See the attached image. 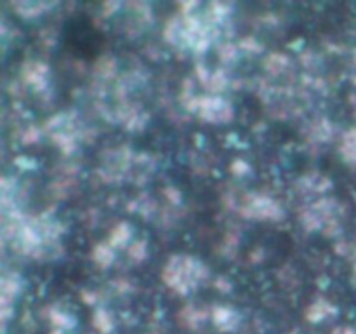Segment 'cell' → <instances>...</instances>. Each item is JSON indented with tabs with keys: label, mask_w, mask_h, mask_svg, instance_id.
<instances>
[{
	"label": "cell",
	"mask_w": 356,
	"mask_h": 334,
	"mask_svg": "<svg viewBox=\"0 0 356 334\" xmlns=\"http://www.w3.org/2000/svg\"><path fill=\"white\" fill-rule=\"evenodd\" d=\"M198 3H181V13L170 17L165 24V40L179 49L202 54L209 49L211 42L218 37V28L191 9H197Z\"/></svg>",
	"instance_id": "1"
},
{
	"label": "cell",
	"mask_w": 356,
	"mask_h": 334,
	"mask_svg": "<svg viewBox=\"0 0 356 334\" xmlns=\"http://www.w3.org/2000/svg\"><path fill=\"white\" fill-rule=\"evenodd\" d=\"M162 278L169 289L181 296L197 291L209 278V270L198 257L190 254H174L163 264Z\"/></svg>",
	"instance_id": "2"
},
{
	"label": "cell",
	"mask_w": 356,
	"mask_h": 334,
	"mask_svg": "<svg viewBox=\"0 0 356 334\" xmlns=\"http://www.w3.org/2000/svg\"><path fill=\"white\" fill-rule=\"evenodd\" d=\"M343 207L336 198L322 197L302 209L301 223L309 232H323L325 235H337L341 232Z\"/></svg>",
	"instance_id": "3"
},
{
	"label": "cell",
	"mask_w": 356,
	"mask_h": 334,
	"mask_svg": "<svg viewBox=\"0 0 356 334\" xmlns=\"http://www.w3.org/2000/svg\"><path fill=\"white\" fill-rule=\"evenodd\" d=\"M183 101L188 110L197 111L202 120L211 122V124H225L233 118L232 103L218 94H209V96L186 94Z\"/></svg>",
	"instance_id": "4"
},
{
	"label": "cell",
	"mask_w": 356,
	"mask_h": 334,
	"mask_svg": "<svg viewBox=\"0 0 356 334\" xmlns=\"http://www.w3.org/2000/svg\"><path fill=\"white\" fill-rule=\"evenodd\" d=\"M49 136L52 141L59 146L65 153H72L76 148L79 143V122H76L75 115L68 113H58L45 124Z\"/></svg>",
	"instance_id": "5"
},
{
	"label": "cell",
	"mask_w": 356,
	"mask_h": 334,
	"mask_svg": "<svg viewBox=\"0 0 356 334\" xmlns=\"http://www.w3.org/2000/svg\"><path fill=\"white\" fill-rule=\"evenodd\" d=\"M240 214L249 219H268V221H277L284 218V209L275 200L273 197L266 193H247L240 204Z\"/></svg>",
	"instance_id": "6"
},
{
	"label": "cell",
	"mask_w": 356,
	"mask_h": 334,
	"mask_svg": "<svg viewBox=\"0 0 356 334\" xmlns=\"http://www.w3.org/2000/svg\"><path fill=\"white\" fill-rule=\"evenodd\" d=\"M21 289V278L17 273H6L2 277V287H0V306H2V326L6 327L10 317L14 315V303Z\"/></svg>",
	"instance_id": "7"
},
{
	"label": "cell",
	"mask_w": 356,
	"mask_h": 334,
	"mask_svg": "<svg viewBox=\"0 0 356 334\" xmlns=\"http://www.w3.org/2000/svg\"><path fill=\"white\" fill-rule=\"evenodd\" d=\"M211 320L219 333L233 334L242 326V315L229 305H216L211 310Z\"/></svg>",
	"instance_id": "8"
},
{
	"label": "cell",
	"mask_w": 356,
	"mask_h": 334,
	"mask_svg": "<svg viewBox=\"0 0 356 334\" xmlns=\"http://www.w3.org/2000/svg\"><path fill=\"white\" fill-rule=\"evenodd\" d=\"M49 324H51V333L49 334H66L75 329L76 319L73 313L66 312L59 306H52L49 310Z\"/></svg>",
	"instance_id": "9"
},
{
	"label": "cell",
	"mask_w": 356,
	"mask_h": 334,
	"mask_svg": "<svg viewBox=\"0 0 356 334\" xmlns=\"http://www.w3.org/2000/svg\"><path fill=\"white\" fill-rule=\"evenodd\" d=\"M336 315H337V306L334 305V303L327 301V299H323V298L313 301L305 312L306 320H308L309 324L325 322V320L334 319Z\"/></svg>",
	"instance_id": "10"
},
{
	"label": "cell",
	"mask_w": 356,
	"mask_h": 334,
	"mask_svg": "<svg viewBox=\"0 0 356 334\" xmlns=\"http://www.w3.org/2000/svg\"><path fill=\"white\" fill-rule=\"evenodd\" d=\"M47 65H44V63L40 61H30L28 65H24L23 68V80L28 86L35 87L37 90H42L47 86Z\"/></svg>",
	"instance_id": "11"
},
{
	"label": "cell",
	"mask_w": 356,
	"mask_h": 334,
	"mask_svg": "<svg viewBox=\"0 0 356 334\" xmlns=\"http://www.w3.org/2000/svg\"><path fill=\"white\" fill-rule=\"evenodd\" d=\"M209 317H211V312L190 305L179 313V322L183 324L184 327H188V329H198V327L204 326V324L207 322Z\"/></svg>",
	"instance_id": "12"
},
{
	"label": "cell",
	"mask_w": 356,
	"mask_h": 334,
	"mask_svg": "<svg viewBox=\"0 0 356 334\" xmlns=\"http://www.w3.org/2000/svg\"><path fill=\"white\" fill-rule=\"evenodd\" d=\"M92 327L99 334H111L115 331L113 313L110 310L103 308V306L96 308L92 313Z\"/></svg>",
	"instance_id": "13"
},
{
	"label": "cell",
	"mask_w": 356,
	"mask_h": 334,
	"mask_svg": "<svg viewBox=\"0 0 356 334\" xmlns=\"http://www.w3.org/2000/svg\"><path fill=\"white\" fill-rule=\"evenodd\" d=\"M339 152L341 155H343V159L346 160L350 166L356 167V125L355 127L348 129V131L343 134Z\"/></svg>",
	"instance_id": "14"
},
{
	"label": "cell",
	"mask_w": 356,
	"mask_h": 334,
	"mask_svg": "<svg viewBox=\"0 0 356 334\" xmlns=\"http://www.w3.org/2000/svg\"><path fill=\"white\" fill-rule=\"evenodd\" d=\"M131 237H132V228L127 225V223H118L117 226H113L110 233V244L113 249H122V247L127 246L131 242Z\"/></svg>",
	"instance_id": "15"
},
{
	"label": "cell",
	"mask_w": 356,
	"mask_h": 334,
	"mask_svg": "<svg viewBox=\"0 0 356 334\" xmlns=\"http://www.w3.org/2000/svg\"><path fill=\"white\" fill-rule=\"evenodd\" d=\"M299 186L308 191H315V193H323L332 186V183L329 181V177L322 176V174H308L299 181Z\"/></svg>",
	"instance_id": "16"
},
{
	"label": "cell",
	"mask_w": 356,
	"mask_h": 334,
	"mask_svg": "<svg viewBox=\"0 0 356 334\" xmlns=\"http://www.w3.org/2000/svg\"><path fill=\"white\" fill-rule=\"evenodd\" d=\"M92 260L94 263L99 264L101 268H108L115 260L113 247H111L108 242L97 244V246L92 249Z\"/></svg>",
	"instance_id": "17"
},
{
	"label": "cell",
	"mask_w": 356,
	"mask_h": 334,
	"mask_svg": "<svg viewBox=\"0 0 356 334\" xmlns=\"http://www.w3.org/2000/svg\"><path fill=\"white\" fill-rule=\"evenodd\" d=\"M13 7L23 17H35L38 16V14L44 13L45 9H49L51 6L44 2H19V3H14Z\"/></svg>",
	"instance_id": "18"
},
{
	"label": "cell",
	"mask_w": 356,
	"mask_h": 334,
	"mask_svg": "<svg viewBox=\"0 0 356 334\" xmlns=\"http://www.w3.org/2000/svg\"><path fill=\"white\" fill-rule=\"evenodd\" d=\"M264 65H266L268 72L282 73L289 65H291V59H289L285 54H282V52H275V54L268 56V59L264 61Z\"/></svg>",
	"instance_id": "19"
},
{
	"label": "cell",
	"mask_w": 356,
	"mask_h": 334,
	"mask_svg": "<svg viewBox=\"0 0 356 334\" xmlns=\"http://www.w3.org/2000/svg\"><path fill=\"white\" fill-rule=\"evenodd\" d=\"M129 257H131L132 261H143L146 257V254H148V246H146V240H136V242H132L131 246H129Z\"/></svg>",
	"instance_id": "20"
},
{
	"label": "cell",
	"mask_w": 356,
	"mask_h": 334,
	"mask_svg": "<svg viewBox=\"0 0 356 334\" xmlns=\"http://www.w3.org/2000/svg\"><path fill=\"white\" fill-rule=\"evenodd\" d=\"M236 54H238L236 45L229 44V42H222L219 45V56H221L222 61H233V59H236Z\"/></svg>",
	"instance_id": "21"
},
{
	"label": "cell",
	"mask_w": 356,
	"mask_h": 334,
	"mask_svg": "<svg viewBox=\"0 0 356 334\" xmlns=\"http://www.w3.org/2000/svg\"><path fill=\"white\" fill-rule=\"evenodd\" d=\"M233 170H235L236 174H247L249 173V166H247L245 162H243V160H235V162H233Z\"/></svg>",
	"instance_id": "22"
},
{
	"label": "cell",
	"mask_w": 356,
	"mask_h": 334,
	"mask_svg": "<svg viewBox=\"0 0 356 334\" xmlns=\"http://www.w3.org/2000/svg\"><path fill=\"white\" fill-rule=\"evenodd\" d=\"M332 334H356V329L351 326H339L332 331Z\"/></svg>",
	"instance_id": "23"
},
{
	"label": "cell",
	"mask_w": 356,
	"mask_h": 334,
	"mask_svg": "<svg viewBox=\"0 0 356 334\" xmlns=\"http://www.w3.org/2000/svg\"><path fill=\"white\" fill-rule=\"evenodd\" d=\"M218 287L219 289H225V291H229V289H232V284H228V282H226V280L219 278V280H218Z\"/></svg>",
	"instance_id": "24"
},
{
	"label": "cell",
	"mask_w": 356,
	"mask_h": 334,
	"mask_svg": "<svg viewBox=\"0 0 356 334\" xmlns=\"http://www.w3.org/2000/svg\"><path fill=\"white\" fill-rule=\"evenodd\" d=\"M353 271H355V277H356V246L353 249Z\"/></svg>",
	"instance_id": "25"
}]
</instances>
